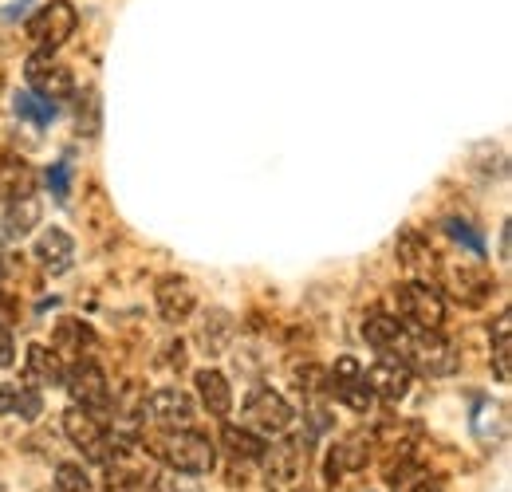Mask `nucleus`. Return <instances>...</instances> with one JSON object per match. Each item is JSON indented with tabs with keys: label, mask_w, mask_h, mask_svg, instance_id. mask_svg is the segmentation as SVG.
<instances>
[{
	"label": "nucleus",
	"mask_w": 512,
	"mask_h": 492,
	"mask_svg": "<svg viewBox=\"0 0 512 492\" xmlns=\"http://www.w3.org/2000/svg\"><path fill=\"white\" fill-rule=\"evenodd\" d=\"M158 453H162V461H166L174 473H186V477H201V473H209V469H213V461H217L213 441H209L205 433H193V430L166 433V437H162V445H158Z\"/></svg>",
	"instance_id": "nucleus-1"
},
{
	"label": "nucleus",
	"mask_w": 512,
	"mask_h": 492,
	"mask_svg": "<svg viewBox=\"0 0 512 492\" xmlns=\"http://www.w3.org/2000/svg\"><path fill=\"white\" fill-rule=\"evenodd\" d=\"M394 304L398 315L406 323H414L418 331H438L442 319H446V300L434 284H422V280H410V284H398L394 288Z\"/></svg>",
	"instance_id": "nucleus-2"
},
{
	"label": "nucleus",
	"mask_w": 512,
	"mask_h": 492,
	"mask_svg": "<svg viewBox=\"0 0 512 492\" xmlns=\"http://www.w3.org/2000/svg\"><path fill=\"white\" fill-rule=\"evenodd\" d=\"M402 363L426 378H446L457 370V351L449 347V339H442L438 331H414L402 347Z\"/></svg>",
	"instance_id": "nucleus-3"
},
{
	"label": "nucleus",
	"mask_w": 512,
	"mask_h": 492,
	"mask_svg": "<svg viewBox=\"0 0 512 492\" xmlns=\"http://www.w3.org/2000/svg\"><path fill=\"white\" fill-rule=\"evenodd\" d=\"M75 24H79V12H75L71 0H48L40 12L28 16V36L40 52H56L60 44L71 40Z\"/></svg>",
	"instance_id": "nucleus-4"
},
{
	"label": "nucleus",
	"mask_w": 512,
	"mask_h": 492,
	"mask_svg": "<svg viewBox=\"0 0 512 492\" xmlns=\"http://www.w3.org/2000/svg\"><path fill=\"white\" fill-rule=\"evenodd\" d=\"M24 79H28V91L48 99V103H60V99H71L75 91V79L67 71V63H60L52 52H36L24 63Z\"/></svg>",
	"instance_id": "nucleus-5"
},
{
	"label": "nucleus",
	"mask_w": 512,
	"mask_h": 492,
	"mask_svg": "<svg viewBox=\"0 0 512 492\" xmlns=\"http://www.w3.org/2000/svg\"><path fill=\"white\" fill-rule=\"evenodd\" d=\"M245 422L253 433H264V437H276L292 426V406L284 402V394H276L272 386H260L249 394L245 402Z\"/></svg>",
	"instance_id": "nucleus-6"
},
{
	"label": "nucleus",
	"mask_w": 512,
	"mask_h": 492,
	"mask_svg": "<svg viewBox=\"0 0 512 492\" xmlns=\"http://www.w3.org/2000/svg\"><path fill=\"white\" fill-rule=\"evenodd\" d=\"M64 386L71 390V402L75 406H83V410H107V402H111V386H107V374L99 363H91V359H79L71 370H64Z\"/></svg>",
	"instance_id": "nucleus-7"
},
{
	"label": "nucleus",
	"mask_w": 512,
	"mask_h": 492,
	"mask_svg": "<svg viewBox=\"0 0 512 492\" xmlns=\"http://www.w3.org/2000/svg\"><path fill=\"white\" fill-rule=\"evenodd\" d=\"M264 457H268V485L288 489V485H296L300 473L308 469V441H304V437L272 441V449H264Z\"/></svg>",
	"instance_id": "nucleus-8"
},
{
	"label": "nucleus",
	"mask_w": 512,
	"mask_h": 492,
	"mask_svg": "<svg viewBox=\"0 0 512 492\" xmlns=\"http://www.w3.org/2000/svg\"><path fill=\"white\" fill-rule=\"evenodd\" d=\"M64 430H67V437H71V445H75L87 461H107V453H111V437H107V430L99 426V418H95L91 410H83V406L67 410Z\"/></svg>",
	"instance_id": "nucleus-9"
},
{
	"label": "nucleus",
	"mask_w": 512,
	"mask_h": 492,
	"mask_svg": "<svg viewBox=\"0 0 512 492\" xmlns=\"http://www.w3.org/2000/svg\"><path fill=\"white\" fill-rule=\"evenodd\" d=\"M331 390H335V398H339L347 410L367 414V410L375 406V394H371V386H367V370L359 367L355 359H339V363H335V370H331Z\"/></svg>",
	"instance_id": "nucleus-10"
},
{
	"label": "nucleus",
	"mask_w": 512,
	"mask_h": 492,
	"mask_svg": "<svg viewBox=\"0 0 512 492\" xmlns=\"http://www.w3.org/2000/svg\"><path fill=\"white\" fill-rule=\"evenodd\" d=\"M142 414H146V422H154V426L178 430V426H186L193 418V398L186 390H178V386H166V390H154V394L146 398Z\"/></svg>",
	"instance_id": "nucleus-11"
},
{
	"label": "nucleus",
	"mask_w": 512,
	"mask_h": 492,
	"mask_svg": "<svg viewBox=\"0 0 512 492\" xmlns=\"http://www.w3.org/2000/svg\"><path fill=\"white\" fill-rule=\"evenodd\" d=\"M367 386H371V394L383 398V402H402V398L410 394V367H406L398 355L383 351L379 363L367 370Z\"/></svg>",
	"instance_id": "nucleus-12"
},
{
	"label": "nucleus",
	"mask_w": 512,
	"mask_h": 492,
	"mask_svg": "<svg viewBox=\"0 0 512 492\" xmlns=\"http://www.w3.org/2000/svg\"><path fill=\"white\" fill-rule=\"evenodd\" d=\"M446 280H449V292H453L461 304H469V308H477V304H481V300L493 292V276H489L485 268H477V264L449 268Z\"/></svg>",
	"instance_id": "nucleus-13"
},
{
	"label": "nucleus",
	"mask_w": 512,
	"mask_h": 492,
	"mask_svg": "<svg viewBox=\"0 0 512 492\" xmlns=\"http://www.w3.org/2000/svg\"><path fill=\"white\" fill-rule=\"evenodd\" d=\"M40 410H44V394H40V386H28V382H4V386H0V414L36 422Z\"/></svg>",
	"instance_id": "nucleus-14"
},
{
	"label": "nucleus",
	"mask_w": 512,
	"mask_h": 492,
	"mask_svg": "<svg viewBox=\"0 0 512 492\" xmlns=\"http://www.w3.org/2000/svg\"><path fill=\"white\" fill-rule=\"evenodd\" d=\"M32 252H36V260H40L52 276H60V272H67V268L75 264V241L67 237L64 229H44Z\"/></svg>",
	"instance_id": "nucleus-15"
},
{
	"label": "nucleus",
	"mask_w": 512,
	"mask_h": 492,
	"mask_svg": "<svg viewBox=\"0 0 512 492\" xmlns=\"http://www.w3.org/2000/svg\"><path fill=\"white\" fill-rule=\"evenodd\" d=\"M24 374H28V386H60L64 382L60 351H52L44 343H32L28 355H24Z\"/></svg>",
	"instance_id": "nucleus-16"
},
{
	"label": "nucleus",
	"mask_w": 512,
	"mask_h": 492,
	"mask_svg": "<svg viewBox=\"0 0 512 492\" xmlns=\"http://www.w3.org/2000/svg\"><path fill=\"white\" fill-rule=\"evenodd\" d=\"M193 288L182 280V276H166L162 284H158V311H162V319H170V323H182V319H190L193 315Z\"/></svg>",
	"instance_id": "nucleus-17"
},
{
	"label": "nucleus",
	"mask_w": 512,
	"mask_h": 492,
	"mask_svg": "<svg viewBox=\"0 0 512 492\" xmlns=\"http://www.w3.org/2000/svg\"><path fill=\"white\" fill-rule=\"evenodd\" d=\"M197 398H201L205 414H213V418H225L233 410V390L221 370H197Z\"/></svg>",
	"instance_id": "nucleus-18"
},
{
	"label": "nucleus",
	"mask_w": 512,
	"mask_h": 492,
	"mask_svg": "<svg viewBox=\"0 0 512 492\" xmlns=\"http://www.w3.org/2000/svg\"><path fill=\"white\" fill-rule=\"evenodd\" d=\"M363 339L383 355V351H394L402 343V323L398 315H386L383 308H371L363 315Z\"/></svg>",
	"instance_id": "nucleus-19"
},
{
	"label": "nucleus",
	"mask_w": 512,
	"mask_h": 492,
	"mask_svg": "<svg viewBox=\"0 0 512 492\" xmlns=\"http://www.w3.org/2000/svg\"><path fill=\"white\" fill-rule=\"evenodd\" d=\"M36 221H40V201H36L32 193L12 197V201H8V209H4V237L24 241V237L36 229Z\"/></svg>",
	"instance_id": "nucleus-20"
},
{
	"label": "nucleus",
	"mask_w": 512,
	"mask_h": 492,
	"mask_svg": "<svg viewBox=\"0 0 512 492\" xmlns=\"http://www.w3.org/2000/svg\"><path fill=\"white\" fill-rule=\"evenodd\" d=\"M469 426L477 433V441H501L505 430H509V414H505V406L501 402H489V398H481L477 406H473V418H469Z\"/></svg>",
	"instance_id": "nucleus-21"
},
{
	"label": "nucleus",
	"mask_w": 512,
	"mask_h": 492,
	"mask_svg": "<svg viewBox=\"0 0 512 492\" xmlns=\"http://www.w3.org/2000/svg\"><path fill=\"white\" fill-rule=\"evenodd\" d=\"M363 461H367V441H363V437H347V441H339L335 453H331V461H327L331 481L343 477V473H355Z\"/></svg>",
	"instance_id": "nucleus-22"
},
{
	"label": "nucleus",
	"mask_w": 512,
	"mask_h": 492,
	"mask_svg": "<svg viewBox=\"0 0 512 492\" xmlns=\"http://www.w3.org/2000/svg\"><path fill=\"white\" fill-rule=\"evenodd\" d=\"M56 347L67 351V355H83L87 347H95V331L83 323V319H60V327H56Z\"/></svg>",
	"instance_id": "nucleus-23"
},
{
	"label": "nucleus",
	"mask_w": 512,
	"mask_h": 492,
	"mask_svg": "<svg viewBox=\"0 0 512 492\" xmlns=\"http://www.w3.org/2000/svg\"><path fill=\"white\" fill-rule=\"evenodd\" d=\"M12 107H16V115H20L24 123H32V126H48L56 119V103H48V99H40V95H32V91H20V95L12 99Z\"/></svg>",
	"instance_id": "nucleus-24"
},
{
	"label": "nucleus",
	"mask_w": 512,
	"mask_h": 492,
	"mask_svg": "<svg viewBox=\"0 0 512 492\" xmlns=\"http://www.w3.org/2000/svg\"><path fill=\"white\" fill-rule=\"evenodd\" d=\"M221 441H225V449H229V457H264V441L256 437L253 430H241V426H225L221 430Z\"/></svg>",
	"instance_id": "nucleus-25"
},
{
	"label": "nucleus",
	"mask_w": 512,
	"mask_h": 492,
	"mask_svg": "<svg viewBox=\"0 0 512 492\" xmlns=\"http://www.w3.org/2000/svg\"><path fill=\"white\" fill-rule=\"evenodd\" d=\"M398 256H402L406 268H430L434 264V256L426 252V241L418 233H402L398 237Z\"/></svg>",
	"instance_id": "nucleus-26"
},
{
	"label": "nucleus",
	"mask_w": 512,
	"mask_h": 492,
	"mask_svg": "<svg viewBox=\"0 0 512 492\" xmlns=\"http://www.w3.org/2000/svg\"><path fill=\"white\" fill-rule=\"evenodd\" d=\"M509 331H512V319H509V311H505V315H501V319H497V347H493V363H497V378H501V382H509L512 378V367H509Z\"/></svg>",
	"instance_id": "nucleus-27"
},
{
	"label": "nucleus",
	"mask_w": 512,
	"mask_h": 492,
	"mask_svg": "<svg viewBox=\"0 0 512 492\" xmlns=\"http://www.w3.org/2000/svg\"><path fill=\"white\" fill-rule=\"evenodd\" d=\"M446 233L457 241V245H465V252H473V256H481V252H485V237H481L469 221H461V217H449Z\"/></svg>",
	"instance_id": "nucleus-28"
},
{
	"label": "nucleus",
	"mask_w": 512,
	"mask_h": 492,
	"mask_svg": "<svg viewBox=\"0 0 512 492\" xmlns=\"http://www.w3.org/2000/svg\"><path fill=\"white\" fill-rule=\"evenodd\" d=\"M56 492H91V477L79 465H60L56 469Z\"/></svg>",
	"instance_id": "nucleus-29"
},
{
	"label": "nucleus",
	"mask_w": 512,
	"mask_h": 492,
	"mask_svg": "<svg viewBox=\"0 0 512 492\" xmlns=\"http://www.w3.org/2000/svg\"><path fill=\"white\" fill-rule=\"evenodd\" d=\"M154 492H201V489L193 485V477H186V473H162L154 481Z\"/></svg>",
	"instance_id": "nucleus-30"
},
{
	"label": "nucleus",
	"mask_w": 512,
	"mask_h": 492,
	"mask_svg": "<svg viewBox=\"0 0 512 492\" xmlns=\"http://www.w3.org/2000/svg\"><path fill=\"white\" fill-rule=\"evenodd\" d=\"M48 185H52L56 201H67V189H71V166H67V162H56V166L48 170Z\"/></svg>",
	"instance_id": "nucleus-31"
},
{
	"label": "nucleus",
	"mask_w": 512,
	"mask_h": 492,
	"mask_svg": "<svg viewBox=\"0 0 512 492\" xmlns=\"http://www.w3.org/2000/svg\"><path fill=\"white\" fill-rule=\"evenodd\" d=\"M12 347H16V343H12V331L0 323V367H12V359H16Z\"/></svg>",
	"instance_id": "nucleus-32"
},
{
	"label": "nucleus",
	"mask_w": 512,
	"mask_h": 492,
	"mask_svg": "<svg viewBox=\"0 0 512 492\" xmlns=\"http://www.w3.org/2000/svg\"><path fill=\"white\" fill-rule=\"evenodd\" d=\"M0 272H4V248H0Z\"/></svg>",
	"instance_id": "nucleus-33"
},
{
	"label": "nucleus",
	"mask_w": 512,
	"mask_h": 492,
	"mask_svg": "<svg viewBox=\"0 0 512 492\" xmlns=\"http://www.w3.org/2000/svg\"><path fill=\"white\" fill-rule=\"evenodd\" d=\"M0 492H4V485H0Z\"/></svg>",
	"instance_id": "nucleus-34"
}]
</instances>
